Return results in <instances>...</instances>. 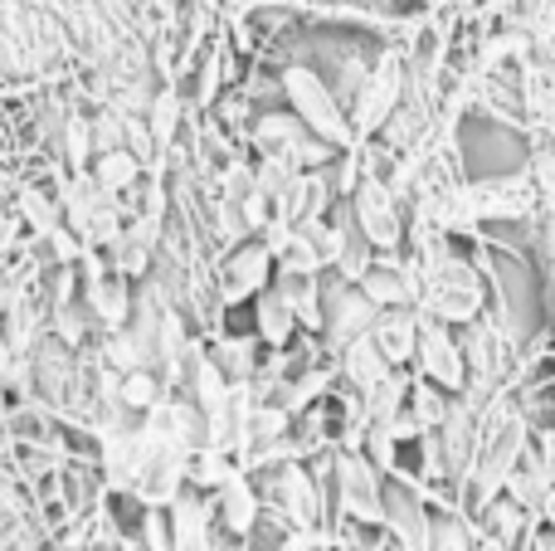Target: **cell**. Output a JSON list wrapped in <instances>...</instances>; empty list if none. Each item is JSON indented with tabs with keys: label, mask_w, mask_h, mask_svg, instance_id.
Here are the masks:
<instances>
[{
	"label": "cell",
	"mask_w": 555,
	"mask_h": 551,
	"mask_svg": "<svg viewBox=\"0 0 555 551\" xmlns=\"http://www.w3.org/2000/svg\"><path fill=\"white\" fill-rule=\"evenodd\" d=\"M414 371L424 381H434L439 390L459 396L468 390V357H463V342L453 337L449 322L439 318H420V347H414Z\"/></svg>",
	"instance_id": "7"
},
{
	"label": "cell",
	"mask_w": 555,
	"mask_h": 551,
	"mask_svg": "<svg viewBox=\"0 0 555 551\" xmlns=\"http://www.w3.org/2000/svg\"><path fill=\"white\" fill-rule=\"evenodd\" d=\"M93 176L98 185H103L107 195H117V201H122V195H132L137 185H142V156L132 152V146H113V152H98L93 156Z\"/></svg>",
	"instance_id": "16"
},
{
	"label": "cell",
	"mask_w": 555,
	"mask_h": 551,
	"mask_svg": "<svg viewBox=\"0 0 555 551\" xmlns=\"http://www.w3.org/2000/svg\"><path fill=\"white\" fill-rule=\"evenodd\" d=\"M424 269V293L420 312L439 322H473L482 312V273L468 259H459L453 249H439L434 259H420Z\"/></svg>",
	"instance_id": "1"
},
{
	"label": "cell",
	"mask_w": 555,
	"mask_h": 551,
	"mask_svg": "<svg viewBox=\"0 0 555 551\" xmlns=\"http://www.w3.org/2000/svg\"><path fill=\"white\" fill-rule=\"evenodd\" d=\"M215 523H220V533L224 537H249L254 527H259V517H263V498H259V484L249 478V469H240V474L230 478V484H220L215 488Z\"/></svg>",
	"instance_id": "10"
},
{
	"label": "cell",
	"mask_w": 555,
	"mask_h": 551,
	"mask_svg": "<svg viewBox=\"0 0 555 551\" xmlns=\"http://www.w3.org/2000/svg\"><path fill=\"white\" fill-rule=\"evenodd\" d=\"M254 332H259V342L269 351H287L293 337H297V318H293V308L273 293V283L254 298Z\"/></svg>",
	"instance_id": "14"
},
{
	"label": "cell",
	"mask_w": 555,
	"mask_h": 551,
	"mask_svg": "<svg viewBox=\"0 0 555 551\" xmlns=\"http://www.w3.org/2000/svg\"><path fill=\"white\" fill-rule=\"evenodd\" d=\"M273 283V249L269 244H234L230 259L220 269V298L224 303H244V298H259L263 289Z\"/></svg>",
	"instance_id": "9"
},
{
	"label": "cell",
	"mask_w": 555,
	"mask_h": 551,
	"mask_svg": "<svg viewBox=\"0 0 555 551\" xmlns=\"http://www.w3.org/2000/svg\"><path fill=\"white\" fill-rule=\"evenodd\" d=\"M166 381H162V371L156 367H137V371H127L122 376V386H117V400H122L127 410H132V415H146V410L156 406V400L166 396Z\"/></svg>",
	"instance_id": "20"
},
{
	"label": "cell",
	"mask_w": 555,
	"mask_h": 551,
	"mask_svg": "<svg viewBox=\"0 0 555 551\" xmlns=\"http://www.w3.org/2000/svg\"><path fill=\"white\" fill-rule=\"evenodd\" d=\"M351 215H356V225H361V234L380 254L400 249L404 234H410V225H404V195L375 171H361V181H356Z\"/></svg>",
	"instance_id": "4"
},
{
	"label": "cell",
	"mask_w": 555,
	"mask_h": 551,
	"mask_svg": "<svg viewBox=\"0 0 555 551\" xmlns=\"http://www.w3.org/2000/svg\"><path fill=\"white\" fill-rule=\"evenodd\" d=\"M404 84H410V68H404V59L395 54V49H385L380 64L365 74V84L356 88V103H351V132L356 142H365L371 132H380L385 123H390V113L400 107L404 98Z\"/></svg>",
	"instance_id": "5"
},
{
	"label": "cell",
	"mask_w": 555,
	"mask_h": 551,
	"mask_svg": "<svg viewBox=\"0 0 555 551\" xmlns=\"http://www.w3.org/2000/svg\"><path fill=\"white\" fill-rule=\"evenodd\" d=\"M375 254H380V249H375V244L361 234V225H356V215H351V220H341V249H336L332 269L341 273L346 283H356V279H361V273L375 264Z\"/></svg>",
	"instance_id": "17"
},
{
	"label": "cell",
	"mask_w": 555,
	"mask_h": 551,
	"mask_svg": "<svg viewBox=\"0 0 555 551\" xmlns=\"http://www.w3.org/2000/svg\"><path fill=\"white\" fill-rule=\"evenodd\" d=\"M332 367H336V376H341L351 390H371V386H380V381L395 371L390 361L380 357V347H375L371 332H365V337H356V342H346V347L336 351Z\"/></svg>",
	"instance_id": "13"
},
{
	"label": "cell",
	"mask_w": 555,
	"mask_h": 551,
	"mask_svg": "<svg viewBox=\"0 0 555 551\" xmlns=\"http://www.w3.org/2000/svg\"><path fill=\"white\" fill-rule=\"evenodd\" d=\"M283 98L293 103V113L302 117L307 132H317L326 146H336V152H351V146H361V142H356V132H351V117H346L341 98H336V88L326 84L317 68L287 64L283 68Z\"/></svg>",
	"instance_id": "2"
},
{
	"label": "cell",
	"mask_w": 555,
	"mask_h": 551,
	"mask_svg": "<svg viewBox=\"0 0 555 551\" xmlns=\"http://www.w3.org/2000/svg\"><path fill=\"white\" fill-rule=\"evenodd\" d=\"M15 215L39 234V240H44V234H54L59 225H64V205H59L54 195H44L39 185H20V191H15Z\"/></svg>",
	"instance_id": "18"
},
{
	"label": "cell",
	"mask_w": 555,
	"mask_h": 551,
	"mask_svg": "<svg viewBox=\"0 0 555 551\" xmlns=\"http://www.w3.org/2000/svg\"><path fill=\"white\" fill-rule=\"evenodd\" d=\"M166 517H171V551H215L224 537L215 523V498L191 484L166 503Z\"/></svg>",
	"instance_id": "8"
},
{
	"label": "cell",
	"mask_w": 555,
	"mask_h": 551,
	"mask_svg": "<svg viewBox=\"0 0 555 551\" xmlns=\"http://www.w3.org/2000/svg\"><path fill=\"white\" fill-rule=\"evenodd\" d=\"M527 551H555V527H551V523H531Z\"/></svg>",
	"instance_id": "22"
},
{
	"label": "cell",
	"mask_w": 555,
	"mask_h": 551,
	"mask_svg": "<svg viewBox=\"0 0 555 551\" xmlns=\"http://www.w3.org/2000/svg\"><path fill=\"white\" fill-rule=\"evenodd\" d=\"M375 318H380V308H375V303L365 298L356 283H346L341 298H336V308L322 318V337H326V347H332V357L346 347V342L365 337V332L375 328Z\"/></svg>",
	"instance_id": "11"
},
{
	"label": "cell",
	"mask_w": 555,
	"mask_h": 551,
	"mask_svg": "<svg viewBox=\"0 0 555 551\" xmlns=\"http://www.w3.org/2000/svg\"><path fill=\"white\" fill-rule=\"evenodd\" d=\"M273 293L293 308V318H297V328H307V332H317L322 328V289H317V273H283L278 269V283H273Z\"/></svg>",
	"instance_id": "15"
},
{
	"label": "cell",
	"mask_w": 555,
	"mask_h": 551,
	"mask_svg": "<svg viewBox=\"0 0 555 551\" xmlns=\"http://www.w3.org/2000/svg\"><path fill=\"white\" fill-rule=\"evenodd\" d=\"M259 332H254V337H220L210 347V357L220 361V371L230 381H254V371H259Z\"/></svg>",
	"instance_id": "19"
},
{
	"label": "cell",
	"mask_w": 555,
	"mask_h": 551,
	"mask_svg": "<svg viewBox=\"0 0 555 551\" xmlns=\"http://www.w3.org/2000/svg\"><path fill=\"white\" fill-rule=\"evenodd\" d=\"M420 308H380L371 337L390 367H414V347H420Z\"/></svg>",
	"instance_id": "12"
},
{
	"label": "cell",
	"mask_w": 555,
	"mask_h": 551,
	"mask_svg": "<svg viewBox=\"0 0 555 551\" xmlns=\"http://www.w3.org/2000/svg\"><path fill=\"white\" fill-rule=\"evenodd\" d=\"M468 185H473V205H478L482 225H517L541 210V191L531 171H498Z\"/></svg>",
	"instance_id": "6"
},
{
	"label": "cell",
	"mask_w": 555,
	"mask_h": 551,
	"mask_svg": "<svg viewBox=\"0 0 555 551\" xmlns=\"http://www.w3.org/2000/svg\"><path fill=\"white\" fill-rule=\"evenodd\" d=\"M146 127H152V137H156V152H166V146L176 142V132H181V93H176V88L152 93V117H146Z\"/></svg>",
	"instance_id": "21"
},
{
	"label": "cell",
	"mask_w": 555,
	"mask_h": 551,
	"mask_svg": "<svg viewBox=\"0 0 555 551\" xmlns=\"http://www.w3.org/2000/svg\"><path fill=\"white\" fill-rule=\"evenodd\" d=\"M332 513L385 527V474L361 449H336L332 454Z\"/></svg>",
	"instance_id": "3"
}]
</instances>
